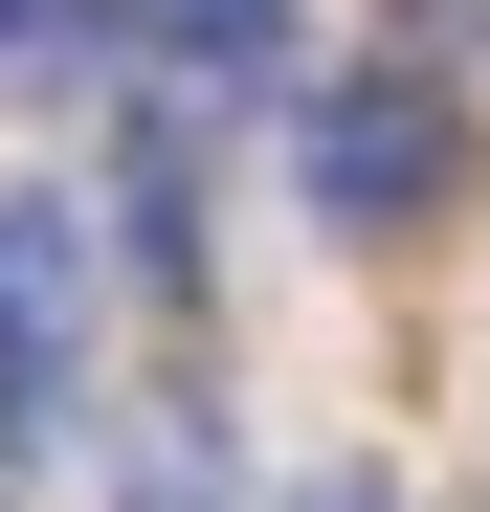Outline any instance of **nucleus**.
Listing matches in <instances>:
<instances>
[{"instance_id": "1", "label": "nucleus", "mask_w": 490, "mask_h": 512, "mask_svg": "<svg viewBox=\"0 0 490 512\" xmlns=\"http://www.w3.org/2000/svg\"><path fill=\"white\" fill-rule=\"evenodd\" d=\"M446 179H468V134H446V90H424V67L312 90V201H335V223H424Z\"/></svg>"}, {"instance_id": "2", "label": "nucleus", "mask_w": 490, "mask_h": 512, "mask_svg": "<svg viewBox=\"0 0 490 512\" xmlns=\"http://www.w3.org/2000/svg\"><path fill=\"white\" fill-rule=\"evenodd\" d=\"M45 379H67V223L0 201V446L45 423Z\"/></svg>"}, {"instance_id": "3", "label": "nucleus", "mask_w": 490, "mask_h": 512, "mask_svg": "<svg viewBox=\"0 0 490 512\" xmlns=\"http://www.w3.org/2000/svg\"><path fill=\"white\" fill-rule=\"evenodd\" d=\"M268 23H290V0H156V45H179V67H268Z\"/></svg>"}, {"instance_id": "4", "label": "nucleus", "mask_w": 490, "mask_h": 512, "mask_svg": "<svg viewBox=\"0 0 490 512\" xmlns=\"http://www.w3.org/2000/svg\"><path fill=\"white\" fill-rule=\"evenodd\" d=\"M0 67H90V0H0Z\"/></svg>"}]
</instances>
